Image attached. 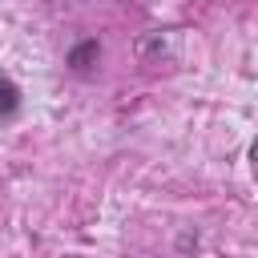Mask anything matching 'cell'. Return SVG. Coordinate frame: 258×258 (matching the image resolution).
Listing matches in <instances>:
<instances>
[{"mask_svg": "<svg viewBox=\"0 0 258 258\" xmlns=\"http://www.w3.org/2000/svg\"><path fill=\"white\" fill-rule=\"evenodd\" d=\"M97 56H101V44H97V40H81V44L69 52V69H73V73H85L89 64H97Z\"/></svg>", "mask_w": 258, "mask_h": 258, "instance_id": "6da1fadb", "label": "cell"}, {"mask_svg": "<svg viewBox=\"0 0 258 258\" xmlns=\"http://www.w3.org/2000/svg\"><path fill=\"white\" fill-rule=\"evenodd\" d=\"M20 109V89L8 73H0V117H12Z\"/></svg>", "mask_w": 258, "mask_h": 258, "instance_id": "7a4b0ae2", "label": "cell"}]
</instances>
